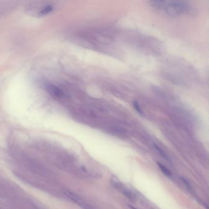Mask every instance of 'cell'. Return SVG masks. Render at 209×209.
Returning a JSON list of instances; mask_svg holds the SVG:
<instances>
[{
	"label": "cell",
	"instance_id": "cell-5",
	"mask_svg": "<svg viewBox=\"0 0 209 209\" xmlns=\"http://www.w3.org/2000/svg\"><path fill=\"white\" fill-rule=\"evenodd\" d=\"M158 167L159 168L160 170L162 171V172L168 177H171V173L170 171H169L166 167H165L164 166H163L162 164L159 163H157Z\"/></svg>",
	"mask_w": 209,
	"mask_h": 209
},
{
	"label": "cell",
	"instance_id": "cell-2",
	"mask_svg": "<svg viewBox=\"0 0 209 209\" xmlns=\"http://www.w3.org/2000/svg\"><path fill=\"white\" fill-rule=\"evenodd\" d=\"M65 195L69 197L71 200H72L74 202L76 203L77 205H78L80 207H81L83 209H92V208L87 204L81 198H80L78 196H77L75 194L70 192V191H65L64 192Z\"/></svg>",
	"mask_w": 209,
	"mask_h": 209
},
{
	"label": "cell",
	"instance_id": "cell-7",
	"mask_svg": "<svg viewBox=\"0 0 209 209\" xmlns=\"http://www.w3.org/2000/svg\"><path fill=\"white\" fill-rule=\"evenodd\" d=\"M133 106H134V109L138 112L139 114H140L142 115H144L142 111L141 110V109H140V106H139V104H138V102L137 101H134L133 102Z\"/></svg>",
	"mask_w": 209,
	"mask_h": 209
},
{
	"label": "cell",
	"instance_id": "cell-3",
	"mask_svg": "<svg viewBox=\"0 0 209 209\" xmlns=\"http://www.w3.org/2000/svg\"><path fill=\"white\" fill-rule=\"evenodd\" d=\"M46 88L49 93L54 97L59 99L62 98L64 96V93L63 92V91L56 85H54L52 83H49L47 85Z\"/></svg>",
	"mask_w": 209,
	"mask_h": 209
},
{
	"label": "cell",
	"instance_id": "cell-6",
	"mask_svg": "<svg viewBox=\"0 0 209 209\" xmlns=\"http://www.w3.org/2000/svg\"><path fill=\"white\" fill-rule=\"evenodd\" d=\"M154 148L156 149V150H157V152H158L159 153V154H160V155H161L163 158H167L168 159V157H167V156L166 155V154L164 153V151L159 147H158L156 144H154Z\"/></svg>",
	"mask_w": 209,
	"mask_h": 209
},
{
	"label": "cell",
	"instance_id": "cell-4",
	"mask_svg": "<svg viewBox=\"0 0 209 209\" xmlns=\"http://www.w3.org/2000/svg\"><path fill=\"white\" fill-rule=\"evenodd\" d=\"M53 6L51 5L47 6L46 7H44L38 14L39 16H44L45 15H47L48 14L50 13L53 11Z\"/></svg>",
	"mask_w": 209,
	"mask_h": 209
},
{
	"label": "cell",
	"instance_id": "cell-1",
	"mask_svg": "<svg viewBox=\"0 0 209 209\" xmlns=\"http://www.w3.org/2000/svg\"><path fill=\"white\" fill-rule=\"evenodd\" d=\"M149 3L153 8L173 16L188 14L192 11L191 6L185 1H152Z\"/></svg>",
	"mask_w": 209,
	"mask_h": 209
}]
</instances>
